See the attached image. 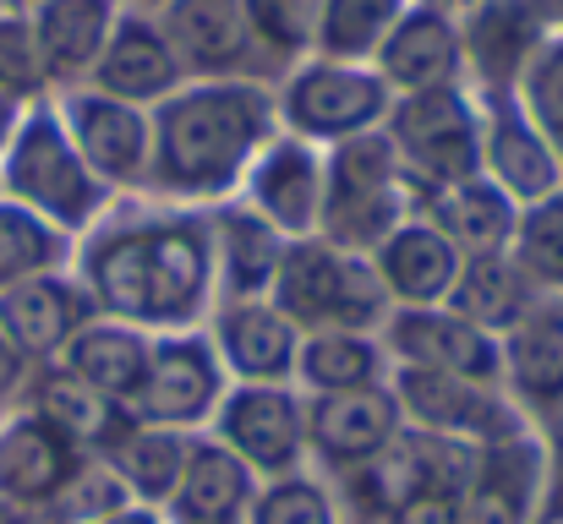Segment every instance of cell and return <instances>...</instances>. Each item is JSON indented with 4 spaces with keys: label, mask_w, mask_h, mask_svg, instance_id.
I'll return each mask as SVG.
<instances>
[{
    "label": "cell",
    "mask_w": 563,
    "mask_h": 524,
    "mask_svg": "<svg viewBox=\"0 0 563 524\" xmlns=\"http://www.w3.org/2000/svg\"><path fill=\"white\" fill-rule=\"evenodd\" d=\"M82 290L99 317H121L143 334H187L219 301L208 208H143L104 219L82 252Z\"/></svg>",
    "instance_id": "1"
},
{
    "label": "cell",
    "mask_w": 563,
    "mask_h": 524,
    "mask_svg": "<svg viewBox=\"0 0 563 524\" xmlns=\"http://www.w3.org/2000/svg\"><path fill=\"white\" fill-rule=\"evenodd\" d=\"M148 121H154L148 186L191 208L230 202L252 170V159L279 132L274 88L257 77L181 82L165 104L148 110Z\"/></svg>",
    "instance_id": "2"
},
{
    "label": "cell",
    "mask_w": 563,
    "mask_h": 524,
    "mask_svg": "<svg viewBox=\"0 0 563 524\" xmlns=\"http://www.w3.org/2000/svg\"><path fill=\"white\" fill-rule=\"evenodd\" d=\"M0 197L33 208L38 219H49L66 235L93 230L104 219L110 186L82 165L77 143L66 137V121H60L55 99L22 110V126H16L11 148L0 154Z\"/></svg>",
    "instance_id": "3"
},
{
    "label": "cell",
    "mask_w": 563,
    "mask_h": 524,
    "mask_svg": "<svg viewBox=\"0 0 563 524\" xmlns=\"http://www.w3.org/2000/svg\"><path fill=\"white\" fill-rule=\"evenodd\" d=\"M268 301L301 328H345V334H377L388 323V290L377 285L373 263L356 252L329 246L323 235H296L285 241L279 274L268 285Z\"/></svg>",
    "instance_id": "4"
},
{
    "label": "cell",
    "mask_w": 563,
    "mask_h": 524,
    "mask_svg": "<svg viewBox=\"0 0 563 524\" xmlns=\"http://www.w3.org/2000/svg\"><path fill=\"white\" fill-rule=\"evenodd\" d=\"M416 213L410 186L399 175L394 143L383 137V126L367 137L334 143L323 148V213H318V235L340 252L373 257L377 246Z\"/></svg>",
    "instance_id": "5"
},
{
    "label": "cell",
    "mask_w": 563,
    "mask_h": 524,
    "mask_svg": "<svg viewBox=\"0 0 563 524\" xmlns=\"http://www.w3.org/2000/svg\"><path fill=\"white\" fill-rule=\"evenodd\" d=\"M383 137L394 143L410 202L482 175V104H476L471 88L394 93Z\"/></svg>",
    "instance_id": "6"
},
{
    "label": "cell",
    "mask_w": 563,
    "mask_h": 524,
    "mask_svg": "<svg viewBox=\"0 0 563 524\" xmlns=\"http://www.w3.org/2000/svg\"><path fill=\"white\" fill-rule=\"evenodd\" d=\"M388 82L373 66H351V60H323L307 55L290 71H279L274 82V110H279V132L312 143V148H334L351 137H367L388 121Z\"/></svg>",
    "instance_id": "7"
},
{
    "label": "cell",
    "mask_w": 563,
    "mask_h": 524,
    "mask_svg": "<svg viewBox=\"0 0 563 524\" xmlns=\"http://www.w3.org/2000/svg\"><path fill=\"white\" fill-rule=\"evenodd\" d=\"M388 388L399 399L405 426H421V432H438V437H454V443H471V448H487V443L531 432L526 410L504 388H487V382H465V377H449V371L394 366Z\"/></svg>",
    "instance_id": "8"
},
{
    "label": "cell",
    "mask_w": 563,
    "mask_h": 524,
    "mask_svg": "<svg viewBox=\"0 0 563 524\" xmlns=\"http://www.w3.org/2000/svg\"><path fill=\"white\" fill-rule=\"evenodd\" d=\"M219 443L263 481L296 476L307 459V399L285 382H235L213 410Z\"/></svg>",
    "instance_id": "9"
},
{
    "label": "cell",
    "mask_w": 563,
    "mask_h": 524,
    "mask_svg": "<svg viewBox=\"0 0 563 524\" xmlns=\"http://www.w3.org/2000/svg\"><path fill=\"white\" fill-rule=\"evenodd\" d=\"M383 355L388 366L449 371L465 382L504 388V339L449 306H394L383 323Z\"/></svg>",
    "instance_id": "10"
},
{
    "label": "cell",
    "mask_w": 563,
    "mask_h": 524,
    "mask_svg": "<svg viewBox=\"0 0 563 524\" xmlns=\"http://www.w3.org/2000/svg\"><path fill=\"white\" fill-rule=\"evenodd\" d=\"M230 393V377L219 366V349L208 334H159L154 355H148V377L137 393V421L143 426H170V432H191L202 421H213L219 399Z\"/></svg>",
    "instance_id": "11"
},
{
    "label": "cell",
    "mask_w": 563,
    "mask_h": 524,
    "mask_svg": "<svg viewBox=\"0 0 563 524\" xmlns=\"http://www.w3.org/2000/svg\"><path fill=\"white\" fill-rule=\"evenodd\" d=\"M559 33L548 0H482L460 16V44H465V88L476 99L487 93H515L531 55Z\"/></svg>",
    "instance_id": "12"
},
{
    "label": "cell",
    "mask_w": 563,
    "mask_h": 524,
    "mask_svg": "<svg viewBox=\"0 0 563 524\" xmlns=\"http://www.w3.org/2000/svg\"><path fill=\"white\" fill-rule=\"evenodd\" d=\"M55 110L66 121V137L77 143L82 165L99 175L110 191H137L148 186V154H154V121L137 104H121L93 88H66L55 93Z\"/></svg>",
    "instance_id": "13"
},
{
    "label": "cell",
    "mask_w": 563,
    "mask_h": 524,
    "mask_svg": "<svg viewBox=\"0 0 563 524\" xmlns=\"http://www.w3.org/2000/svg\"><path fill=\"white\" fill-rule=\"evenodd\" d=\"M165 27L187 82H213V77H257L268 82V55L252 38L246 5L241 0H165L154 11Z\"/></svg>",
    "instance_id": "14"
},
{
    "label": "cell",
    "mask_w": 563,
    "mask_h": 524,
    "mask_svg": "<svg viewBox=\"0 0 563 524\" xmlns=\"http://www.w3.org/2000/svg\"><path fill=\"white\" fill-rule=\"evenodd\" d=\"M482 104V175L515 202L531 208L548 191L563 186V159L559 148L537 132V121L520 110L515 93H487Z\"/></svg>",
    "instance_id": "15"
},
{
    "label": "cell",
    "mask_w": 563,
    "mask_h": 524,
    "mask_svg": "<svg viewBox=\"0 0 563 524\" xmlns=\"http://www.w3.org/2000/svg\"><path fill=\"white\" fill-rule=\"evenodd\" d=\"M399 432H405V415L388 382L345 388V393H307V454L340 470L373 465Z\"/></svg>",
    "instance_id": "16"
},
{
    "label": "cell",
    "mask_w": 563,
    "mask_h": 524,
    "mask_svg": "<svg viewBox=\"0 0 563 524\" xmlns=\"http://www.w3.org/2000/svg\"><path fill=\"white\" fill-rule=\"evenodd\" d=\"M246 208H257L285 241L296 235H318V213H323V148L274 132L268 148L252 159V170L235 191Z\"/></svg>",
    "instance_id": "17"
},
{
    "label": "cell",
    "mask_w": 563,
    "mask_h": 524,
    "mask_svg": "<svg viewBox=\"0 0 563 524\" xmlns=\"http://www.w3.org/2000/svg\"><path fill=\"white\" fill-rule=\"evenodd\" d=\"M373 71L388 82V93H427V88H465V44L460 16L438 5H416L388 27L377 44Z\"/></svg>",
    "instance_id": "18"
},
{
    "label": "cell",
    "mask_w": 563,
    "mask_h": 524,
    "mask_svg": "<svg viewBox=\"0 0 563 524\" xmlns=\"http://www.w3.org/2000/svg\"><path fill=\"white\" fill-rule=\"evenodd\" d=\"M93 317H99L93 296L82 290V279H66V274H38L0 290V334L22 360H44V366L60 360V349Z\"/></svg>",
    "instance_id": "19"
},
{
    "label": "cell",
    "mask_w": 563,
    "mask_h": 524,
    "mask_svg": "<svg viewBox=\"0 0 563 524\" xmlns=\"http://www.w3.org/2000/svg\"><path fill=\"white\" fill-rule=\"evenodd\" d=\"M181 82H187V71H181L165 27L148 11H121V22H115V33H110V44H104V55H99V66L82 88L110 93V99L137 104V110H154Z\"/></svg>",
    "instance_id": "20"
},
{
    "label": "cell",
    "mask_w": 563,
    "mask_h": 524,
    "mask_svg": "<svg viewBox=\"0 0 563 524\" xmlns=\"http://www.w3.org/2000/svg\"><path fill=\"white\" fill-rule=\"evenodd\" d=\"M208 339L219 349L224 377H235V382H290V377H296L301 328H296L268 296L219 301Z\"/></svg>",
    "instance_id": "21"
},
{
    "label": "cell",
    "mask_w": 563,
    "mask_h": 524,
    "mask_svg": "<svg viewBox=\"0 0 563 524\" xmlns=\"http://www.w3.org/2000/svg\"><path fill=\"white\" fill-rule=\"evenodd\" d=\"M548 498V454L531 432L487 443L460 498V524H531Z\"/></svg>",
    "instance_id": "22"
},
{
    "label": "cell",
    "mask_w": 563,
    "mask_h": 524,
    "mask_svg": "<svg viewBox=\"0 0 563 524\" xmlns=\"http://www.w3.org/2000/svg\"><path fill=\"white\" fill-rule=\"evenodd\" d=\"M88 454L55 432L38 410H22L0 426V498L11 509H55Z\"/></svg>",
    "instance_id": "23"
},
{
    "label": "cell",
    "mask_w": 563,
    "mask_h": 524,
    "mask_svg": "<svg viewBox=\"0 0 563 524\" xmlns=\"http://www.w3.org/2000/svg\"><path fill=\"white\" fill-rule=\"evenodd\" d=\"M208 235H213V290H219V301L268 296L279 257H285V235L257 208H246L241 197L208 208Z\"/></svg>",
    "instance_id": "24"
},
{
    "label": "cell",
    "mask_w": 563,
    "mask_h": 524,
    "mask_svg": "<svg viewBox=\"0 0 563 524\" xmlns=\"http://www.w3.org/2000/svg\"><path fill=\"white\" fill-rule=\"evenodd\" d=\"M27 22H33L49 88L66 93V88H82L93 77V66L121 22V0H38L27 11Z\"/></svg>",
    "instance_id": "25"
},
{
    "label": "cell",
    "mask_w": 563,
    "mask_h": 524,
    "mask_svg": "<svg viewBox=\"0 0 563 524\" xmlns=\"http://www.w3.org/2000/svg\"><path fill=\"white\" fill-rule=\"evenodd\" d=\"M367 263H373L377 285L388 290V306H443L465 257L421 213H410Z\"/></svg>",
    "instance_id": "26"
},
{
    "label": "cell",
    "mask_w": 563,
    "mask_h": 524,
    "mask_svg": "<svg viewBox=\"0 0 563 524\" xmlns=\"http://www.w3.org/2000/svg\"><path fill=\"white\" fill-rule=\"evenodd\" d=\"M504 393L531 415L563 410V301L542 296L504 334Z\"/></svg>",
    "instance_id": "27"
},
{
    "label": "cell",
    "mask_w": 563,
    "mask_h": 524,
    "mask_svg": "<svg viewBox=\"0 0 563 524\" xmlns=\"http://www.w3.org/2000/svg\"><path fill=\"white\" fill-rule=\"evenodd\" d=\"M33 410H38L55 432H66L88 459H110V454L143 426L137 410H126V404L93 393V388H88L82 377H71L60 360L44 366V377H38V388H33Z\"/></svg>",
    "instance_id": "28"
},
{
    "label": "cell",
    "mask_w": 563,
    "mask_h": 524,
    "mask_svg": "<svg viewBox=\"0 0 563 524\" xmlns=\"http://www.w3.org/2000/svg\"><path fill=\"white\" fill-rule=\"evenodd\" d=\"M416 213L460 252V257H487V252H509L515 241V219L520 208L487 180V175H471L460 186H443L432 197L416 202Z\"/></svg>",
    "instance_id": "29"
},
{
    "label": "cell",
    "mask_w": 563,
    "mask_h": 524,
    "mask_svg": "<svg viewBox=\"0 0 563 524\" xmlns=\"http://www.w3.org/2000/svg\"><path fill=\"white\" fill-rule=\"evenodd\" d=\"M148 355H154V339L121 317H93L77 328V339L60 349V366L71 377H82L93 393L115 399V404H137L143 393V377H148Z\"/></svg>",
    "instance_id": "30"
},
{
    "label": "cell",
    "mask_w": 563,
    "mask_h": 524,
    "mask_svg": "<svg viewBox=\"0 0 563 524\" xmlns=\"http://www.w3.org/2000/svg\"><path fill=\"white\" fill-rule=\"evenodd\" d=\"M537 301H542V290L515 268V257L509 252H487V257H465L460 263V279H454V290H449L443 306L504 339Z\"/></svg>",
    "instance_id": "31"
},
{
    "label": "cell",
    "mask_w": 563,
    "mask_h": 524,
    "mask_svg": "<svg viewBox=\"0 0 563 524\" xmlns=\"http://www.w3.org/2000/svg\"><path fill=\"white\" fill-rule=\"evenodd\" d=\"M383 366H388V355L373 334H345V328L301 334V349H296V382L307 393L373 388V382H383Z\"/></svg>",
    "instance_id": "32"
},
{
    "label": "cell",
    "mask_w": 563,
    "mask_h": 524,
    "mask_svg": "<svg viewBox=\"0 0 563 524\" xmlns=\"http://www.w3.org/2000/svg\"><path fill=\"white\" fill-rule=\"evenodd\" d=\"M191 437L187 432H170V426H137L115 454L110 465L121 470L132 503H148V509H165L181 487V470H187Z\"/></svg>",
    "instance_id": "33"
},
{
    "label": "cell",
    "mask_w": 563,
    "mask_h": 524,
    "mask_svg": "<svg viewBox=\"0 0 563 524\" xmlns=\"http://www.w3.org/2000/svg\"><path fill=\"white\" fill-rule=\"evenodd\" d=\"M410 11V0H323L318 5V33H312V55L323 60H351V66H373L377 44L388 38V27Z\"/></svg>",
    "instance_id": "34"
},
{
    "label": "cell",
    "mask_w": 563,
    "mask_h": 524,
    "mask_svg": "<svg viewBox=\"0 0 563 524\" xmlns=\"http://www.w3.org/2000/svg\"><path fill=\"white\" fill-rule=\"evenodd\" d=\"M66 241H71L66 230H55L33 208L0 197V290H11L22 279H38V274H60L66 257H71Z\"/></svg>",
    "instance_id": "35"
},
{
    "label": "cell",
    "mask_w": 563,
    "mask_h": 524,
    "mask_svg": "<svg viewBox=\"0 0 563 524\" xmlns=\"http://www.w3.org/2000/svg\"><path fill=\"white\" fill-rule=\"evenodd\" d=\"M509 257L542 296H563V186L548 191L542 202L520 208Z\"/></svg>",
    "instance_id": "36"
},
{
    "label": "cell",
    "mask_w": 563,
    "mask_h": 524,
    "mask_svg": "<svg viewBox=\"0 0 563 524\" xmlns=\"http://www.w3.org/2000/svg\"><path fill=\"white\" fill-rule=\"evenodd\" d=\"M257 49L268 55L274 71H290L296 60L312 55V33H318V5L323 0H241Z\"/></svg>",
    "instance_id": "37"
},
{
    "label": "cell",
    "mask_w": 563,
    "mask_h": 524,
    "mask_svg": "<svg viewBox=\"0 0 563 524\" xmlns=\"http://www.w3.org/2000/svg\"><path fill=\"white\" fill-rule=\"evenodd\" d=\"M0 99H11L22 110L55 99L38 38H33V22H27V11H11V5L0 11Z\"/></svg>",
    "instance_id": "38"
},
{
    "label": "cell",
    "mask_w": 563,
    "mask_h": 524,
    "mask_svg": "<svg viewBox=\"0 0 563 524\" xmlns=\"http://www.w3.org/2000/svg\"><path fill=\"white\" fill-rule=\"evenodd\" d=\"M246 524H340V514H334L329 487L296 470V476H279V481L257 487Z\"/></svg>",
    "instance_id": "39"
},
{
    "label": "cell",
    "mask_w": 563,
    "mask_h": 524,
    "mask_svg": "<svg viewBox=\"0 0 563 524\" xmlns=\"http://www.w3.org/2000/svg\"><path fill=\"white\" fill-rule=\"evenodd\" d=\"M515 99H520V110L537 121V132L559 148V159H563V33H553V38L531 55V66H526Z\"/></svg>",
    "instance_id": "40"
},
{
    "label": "cell",
    "mask_w": 563,
    "mask_h": 524,
    "mask_svg": "<svg viewBox=\"0 0 563 524\" xmlns=\"http://www.w3.org/2000/svg\"><path fill=\"white\" fill-rule=\"evenodd\" d=\"M121 509H132V492H126V481H121V470L110 459H82L71 487L55 503V514L66 524H104Z\"/></svg>",
    "instance_id": "41"
},
{
    "label": "cell",
    "mask_w": 563,
    "mask_h": 524,
    "mask_svg": "<svg viewBox=\"0 0 563 524\" xmlns=\"http://www.w3.org/2000/svg\"><path fill=\"white\" fill-rule=\"evenodd\" d=\"M383 524H460V498L449 492H421V498H405L399 509H388Z\"/></svg>",
    "instance_id": "42"
},
{
    "label": "cell",
    "mask_w": 563,
    "mask_h": 524,
    "mask_svg": "<svg viewBox=\"0 0 563 524\" xmlns=\"http://www.w3.org/2000/svg\"><path fill=\"white\" fill-rule=\"evenodd\" d=\"M22 371H27V360H22L16 349L5 345V334H0V399H5V393H11L16 382H22Z\"/></svg>",
    "instance_id": "43"
},
{
    "label": "cell",
    "mask_w": 563,
    "mask_h": 524,
    "mask_svg": "<svg viewBox=\"0 0 563 524\" xmlns=\"http://www.w3.org/2000/svg\"><path fill=\"white\" fill-rule=\"evenodd\" d=\"M104 524H170L159 509H148V503H132V509H121V514H110Z\"/></svg>",
    "instance_id": "44"
},
{
    "label": "cell",
    "mask_w": 563,
    "mask_h": 524,
    "mask_svg": "<svg viewBox=\"0 0 563 524\" xmlns=\"http://www.w3.org/2000/svg\"><path fill=\"white\" fill-rule=\"evenodd\" d=\"M16 126H22V104H11V99H0V154L11 148V137H16Z\"/></svg>",
    "instance_id": "45"
},
{
    "label": "cell",
    "mask_w": 563,
    "mask_h": 524,
    "mask_svg": "<svg viewBox=\"0 0 563 524\" xmlns=\"http://www.w3.org/2000/svg\"><path fill=\"white\" fill-rule=\"evenodd\" d=\"M5 524H66L55 509H22V514H11Z\"/></svg>",
    "instance_id": "46"
},
{
    "label": "cell",
    "mask_w": 563,
    "mask_h": 524,
    "mask_svg": "<svg viewBox=\"0 0 563 524\" xmlns=\"http://www.w3.org/2000/svg\"><path fill=\"white\" fill-rule=\"evenodd\" d=\"M531 524H563V492L542 498V509H537V520H531Z\"/></svg>",
    "instance_id": "47"
},
{
    "label": "cell",
    "mask_w": 563,
    "mask_h": 524,
    "mask_svg": "<svg viewBox=\"0 0 563 524\" xmlns=\"http://www.w3.org/2000/svg\"><path fill=\"white\" fill-rule=\"evenodd\" d=\"M416 5H438V11H449V16H465V11L482 5V0H416Z\"/></svg>",
    "instance_id": "48"
},
{
    "label": "cell",
    "mask_w": 563,
    "mask_h": 524,
    "mask_svg": "<svg viewBox=\"0 0 563 524\" xmlns=\"http://www.w3.org/2000/svg\"><path fill=\"white\" fill-rule=\"evenodd\" d=\"M159 5H165V0H121V11H148V16H154Z\"/></svg>",
    "instance_id": "49"
},
{
    "label": "cell",
    "mask_w": 563,
    "mask_h": 524,
    "mask_svg": "<svg viewBox=\"0 0 563 524\" xmlns=\"http://www.w3.org/2000/svg\"><path fill=\"white\" fill-rule=\"evenodd\" d=\"M548 11H553V22H559V33H563V0H548Z\"/></svg>",
    "instance_id": "50"
},
{
    "label": "cell",
    "mask_w": 563,
    "mask_h": 524,
    "mask_svg": "<svg viewBox=\"0 0 563 524\" xmlns=\"http://www.w3.org/2000/svg\"><path fill=\"white\" fill-rule=\"evenodd\" d=\"M5 5H11V11H33L38 0H5Z\"/></svg>",
    "instance_id": "51"
}]
</instances>
